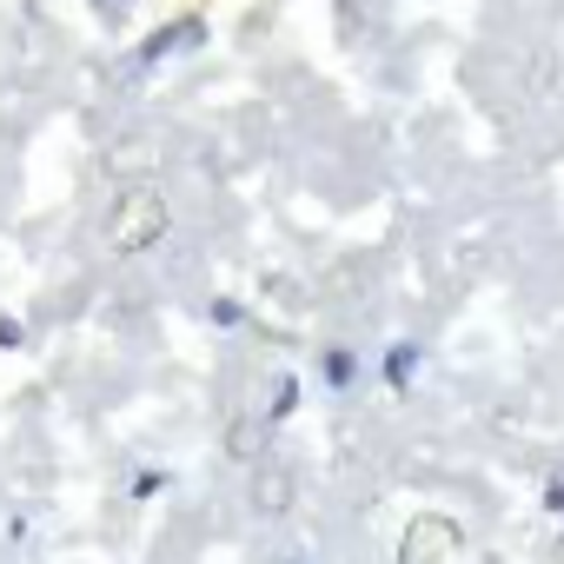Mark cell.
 I'll use <instances>...</instances> for the list:
<instances>
[{"instance_id":"cell-1","label":"cell","mask_w":564,"mask_h":564,"mask_svg":"<svg viewBox=\"0 0 564 564\" xmlns=\"http://www.w3.org/2000/svg\"><path fill=\"white\" fill-rule=\"evenodd\" d=\"M425 359H432V346H425L419 333H399V339H386V346L372 352V379H379V386H386L392 399H405V392L419 386Z\"/></svg>"},{"instance_id":"cell-2","label":"cell","mask_w":564,"mask_h":564,"mask_svg":"<svg viewBox=\"0 0 564 564\" xmlns=\"http://www.w3.org/2000/svg\"><path fill=\"white\" fill-rule=\"evenodd\" d=\"M366 379H372V359H366L359 346H339V339L319 346V386H326L333 399H352Z\"/></svg>"},{"instance_id":"cell-3","label":"cell","mask_w":564,"mask_h":564,"mask_svg":"<svg viewBox=\"0 0 564 564\" xmlns=\"http://www.w3.org/2000/svg\"><path fill=\"white\" fill-rule=\"evenodd\" d=\"M300 399H306V392H300V379H293V372H286V379H272V399H265V425H286V419L300 412Z\"/></svg>"},{"instance_id":"cell-4","label":"cell","mask_w":564,"mask_h":564,"mask_svg":"<svg viewBox=\"0 0 564 564\" xmlns=\"http://www.w3.org/2000/svg\"><path fill=\"white\" fill-rule=\"evenodd\" d=\"M166 485H173V471H166V465H140V478H127V498H133V505H153Z\"/></svg>"},{"instance_id":"cell-5","label":"cell","mask_w":564,"mask_h":564,"mask_svg":"<svg viewBox=\"0 0 564 564\" xmlns=\"http://www.w3.org/2000/svg\"><path fill=\"white\" fill-rule=\"evenodd\" d=\"M206 326H213V333H239V326H246L239 300H213V306H206Z\"/></svg>"},{"instance_id":"cell-6","label":"cell","mask_w":564,"mask_h":564,"mask_svg":"<svg viewBox=\"0 0 564 564\" xmlns=\"http://www.w3.org/2000/svg\"><path fill=\"white\" fill-rule=\"evenodd\" d=\"M538 505H544V518H564V471H551L538 485Z\"/></svg>"},{"instance_id":"cell-7","label":"cell","mask_w":564,"mask_h":564,"mask_svg":"<svg viewBox=\"0 0 564 564\" xmlns=\"http://www.w3.org/2000/svg\"><path fill=\"white\" fill-rule=\"evenodd\" d=\"M21 346H28V326L14 313H0V352H21Z\"/></svg>"},{"instance_id":"cell-8","label":"cell","mask_w":564,"mask_h":564,"mask_svg":"<svg viewBox=\"0 0 564 564\" xmlns=\"http://www.w3.org/2000/svg\"><path fill=\"white\" fill-rule=\"evenodd\" d=\"M279 564H313V557H279Z\"/></svg>"}]
</instances>
